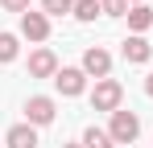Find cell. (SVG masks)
<instances>
[{
    "label": "cell",
    "instance_id": "9a60e30c",
    "mask_svg": "<svg viewBox=\"0 0 153 148\" xmlns=\"http://www.w3.org/2000/svg\"><path fill=\"white\" fill-rule=\"evenodd\" d=\"M100 8L108 17H128V0H100Z\"/></svg>",
    "mask_w": 153,
    "mask_h": 148
},
{
    "label": "cell",
    "instance_id": "277c9868",
    "mask_svg": "<svg viewBox=\"0 0 153 148\" xmlns=\"http://www.w3.org/2000/svg\"><path fill=\"white\" fill-rule=\"evenodd\" d=\"M25 115H29V123H33V127H46V123H54V99L33 95V99L25 103Z\"/></svg>",
    "mask_w": 153,
    "mask_h": 148
},
{
    "label": "cell",
    "instance_id": "8fae6325",
    "mask_svg": "<svg viewBox=\"0 0 153 148\" xmlns=\"http://www.w3.org/2000/svg\"><path fill=\"white\" fill-rule=\"evenodd\" d=\"M83 148H116V140H112V132H103V127H87V132H83Z\"/></svg>",
    "mask_w": 153,
    "mask_h": 148
},
{
    "label": "cell",
    "instance_id": "7a4b0ae2",
    "mask_svg": "<svg viewBox=\"0 0 153 148\" xmlns=\"http://www.w3.org/2000/svg\"><path fill=\"white\" fill-rule=\"evenodd\" d=\"M108 132H112L116 144H132V140L141 136V119H137L132 111H112V127H108Z\"/></svg>",
    "mask_w": 153,
    "mask_h": 148
},
{
    "label": "cell",
    "instance_id": "7c38bea8",
    "mask_svg": "<svg viewBox=\"0 0 153 148\" xmlns=\"http://www.w3.org/2000/svg\"><path fill=\"white\" fill-rule=\"evenodd\" d=\"M103 8H100V0H75V17L79 21H95Z\"/></svg>",
    "mask_w": 153,
    "mask_h": 148
},
{
    "label": "cell",
    "instance_id": "30bf717a",
    "mask_svg": "<svg viewBox=\"0 0 153 148\" xmlns=\"http://www.w3.org/2000/svg\"><path fill=\"white\" fill-rule=\"evenodd\" d=\"M149 25H153V8H145V4H132V8H128V29L145 33Z\"/></svg>",
    "mask_w": 153,
    "mask_h": 148
},
{
    "label": "cell",
    "instance_id": "5b68a950",
    "mask_svg": "<svg viewBox=\"0 0 153 148\" xmlns=\"http://www.w3.org/2000/svg\"><path fill=\"white\" fill-rule=\"evenodd\" d=\"M58 74V58H54V49H37V53H29V78H54Z\"/></svg>",
    "mask_w": 153,
    "mask_h": 148
},
{
    "label": "cell",
    "instance_id": "5bb4252c",
    "mask_svg": "<svg viewBox=\"0 0 153 148\" xmlns=\"http://www.w3.org/2000/svg\"><path fill=\"white\" fill-rule=\"evenodd\" d=\"M13 58H17V37L0 33V62H13Z\"/></svg>",
    "mask_w": 153,
    "mask_h": 148
},
{
    "label": "cell",
    "instance_id": "6da1fadb",
    "mask_svg": "<svg viewBox=\"0 0 153 148\" xmlns=\"http://www.w3.org/2000/svg\"><path fill=\"white\" fill-rule=\"evenodd\" d=\"M120 99H124V86L116 78H100L91 91V107L95 111H120Z\"/></svg>",
    "mask_w": 153,
    "mask_h": 148
},
{
    "label": "cell",
    "instance_id": "ba28073f",
    "mask_svg": "<svg viewBox=\"0 0 153 148\" xmlns=\"http://www.w3.org/2000/svg\"><path fill=\"white\" fill-rule=\"evenodd\" d=\"M4 144H8V148H37V127H33V123H17V127H8Z\"/></svg>",
    "mask_w": 153,
    "mask_h": 148
},
{
    "label": "cell",
    "instance_id": "3957f363",
    "mask_svg": "<svg viewBox=\"0 0 153 148\" xmlns=\"http://www.w3.org/2000/svg\"><path fill=\"white\" fill-rule=\"evenodd\" d=\"M54 86H58L62 95H83V86H87L83 66H62V70L54 74Z\"/></svg>",
    "mask_w": 153,
    "mask_h": 148
},
{
    "label": "cell",
    "instance_id": "52a82bcc",
    "mask_svg": "<svg viewBox=\"0 0 153 148\" xmlns=\"http://www.w3.org/2000/svg\"><path fill=\"white\" fill-rule=\"evenodd\" d=\"M108 70H112V58H108V49L91 45L87 53H83V74H95V78H108Z\"/></svg>",
    "mask_w": 153,
    "mask_h": 148
},
{
    "label": "cell",
    "instance_id": "2e32d148",
    "mask_svg": "<svg viewBox=\"0 0 153 148\" xmlns=\"http://www.w3.org/2000/svg\"><path fill=\"white\" fill-rule=\"evenodd\" d=\"M0 4H4L8 12H21V17H25V12H29V0H0Z\"/></svg>",
    "mask_w": 153,
    "mask_h": 148
},
{
    "label": "cell",
    "instance_id": "8992f818",
    "mask_svg": "<svg viewBox=\"0 0 153 148\" xmlns=\"http://www.w3.org/2000/svg\"><path fill=\"white\" fill-rule=\"evenodd\" d=\"M21 33H25L29 41H46L50 37V17L46 12H25L21 17Z\"/></svg>",
    "mask_w": 153,
    "mask_h": 148
},
{
    "label": "cell",
    "instance_id": "4fadbf2b",
    "mask_svg": "<svg viewBox=\"0 0 153 148\" xmlns=\"http://www.w3.org/2000/svg\"><path fill=\"white\" fill-rule=\"evenodd\" d=\"M42 8H46V17H66V12H75V0H42Z\"/></svg>",
    "mask_w": 153,
    "mask_h": 148
},
{
    "label": "cell",
    "instance_id": "e0dca14e",
    "mask_svg": "<svg viewBox=\"0 0 153 148\" xmlns=\"http://www.w3.org/2000/svg\"><path fill=\"white\" fill-rule=\"evenodd\" d=\"M145 91H149V95H153V74H149V78H145Z\"/></svg>",
    "mask_w": 153,
    "mask_h": 148
},
{
    "label": "cell",
    "instance_id": "ac0fdd59",
    "mask_svg": "<svg viewBox=\"0 0 153 148\" xmlns=\"http://www.w3.org/2000/svg\"><path fill=\"white\" fill-rule=\"evenodd\" d=\"M62 148H83V144H62Z\"/></svg>",
    "mask_w": 153,
    "mask_h": 148
},
{
    "label": "cell",
    "instance_id": "9c48e42d",
    "mask_svg": "<svg viewBox=\"0 0 153 148\" xmlns=\"http://www.w3.org/2000/svg\"><path fill=\"white\" fill-rule=\"evenodd\" d=\"M149 53H153V45L145 37H124V58L128 62H149Z\"/></svg>",
    "mask_w": 153,
    "mask_h": 148
}]
</instances>
